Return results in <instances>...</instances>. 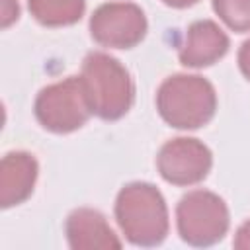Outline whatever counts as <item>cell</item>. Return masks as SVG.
<instances>
[{
    "label": "cell",
    "instance_id": "obj_7",
    "mask_svg": "<svg viewBox=\"0 0 250 250\" xmlns=\"http://www.w3.org/2000/svg\"><path fill=\"white\" fill-rule=\"evenodd\" d=\"M211 164V150L191 137H178L164 143L156 156L160 176L174 186H191L205 180Z\"/></svg>",
    "mask_w": 250,
    "mask_h": 250
},
{
    "label": "cell",
    "instance_id": "obj_16",
    "mask_svg": "<svg viewBox=\"0 0 250 250\" xmlns=\"http://www.w3.org/2000/svg\"><path fill=\"white\" fill-rule=\"evenodd\" d=\"M162 2L166 6H172V8H188V6H193L199 0H162Z\"/></svg>",
    "mask_w": 250,
    "mask_h": 250
},
{
    "label": "cell",
    "instance_id": "obj_15",
    "mask_svg": "<svg viewBox=\"0 0 250 250\" xmlns=\"http://www.w3.org/2000/svg\"><path fill=\"white\" fill-rule=\"evenodd\" d=\"M18 4L16 0H6L4 2V10H2V27H8L14 20H18V14H20V8L14 6Z\"/></svg>",
    "mask_w": 250,
    "mask_h": 250
},
{
    "label": "cell",
    "instance_id": "obj_5",
    "mask_svg": "<svg viewBox=\"0 0 250 250\" xmlns=\"http://www.w3.org/2000/svg\"><path fill=\"white\" fill-rule=\"evenodd\" d=\"M37 121L53 133L80 129L92 115V107L80 76H68L45 86L35 100Z\"/></svg>",
    "mask_w": 250,
    "mask_h": 250
},
{
    "label": "cell",
    "instance_id": "obj_8",
    "mask_svg": "<svg viewBox=\"0 0 250 250\" xmlns=\"http://www.w3.org/2000/svg\"><path fill=\"white\" fill-rule=\"evenodd\" d=\"M229 51V37L227 33L211 20L193 21L180 45V62L191 68H203L219 59H223Z\"/></svg>",
    "mask_w": 250,
    "mask_h": 250
},
{
    "label": "cell",
    "instance_id": "obj_1",
    "mask_svg": "<svg viewBox=\"0 0 250 250\" xmlns=\"http://www.w3.org/2000/svg\"><path fill=\"white\" fill-rule=\"evenodd\" d=\"M115 219L125 238L135 246H156L168 234L164 197L146 182H133L121 188L115 199Z\"/></svg>",
    "mask_w": 250,
    "mask_h": 250
},
{
    "label": "cell",
    "instance_id": "obj_4",
    "mask_svg": "<svg viewBox=\"0 0 250 250\" xmlns=\"http://www.w3.org/2000/svg\"><path fill=\"white\" fill-rule=\"evenodd\" d=\"M178 232L191 246H211L229 230L227 203L213 191L193 189L186 193L176 207Z\"/></svg>",
    "mask_w": 250,
    "mask_h": 250
},
{
    "label": "cell",
    "instance_id": "obj_2",
    "mask_svg": "<svg viewBox=\"0 0 250 250\" xmlns=\"http://www.w3.org/2000/svg\"><path fill=\"white\" fill-rule=\"evenodd\" d=\"M82 84L92 113L105 121L123 117L135 100V86L129 70L107 53L94 51L82 62Z\"/></svg>",
    "mask_w": 250,
    "mask_h": 250
},
{
    "label": "cell",
    "instance_id": "obj_11",
    "mask_svg": "<svg viewBox=\"0 0 250 250\" xmlns=\"http://www.w3.org/2000/svg\"><path fill=\"white\" fill-rule=\"evenodd\" d=\"M27 4L31 16L47 27L72 25L86 8V0H29Z\"/></svg>",
    "mask_w": 250,
    "mask_h": 250
},
{
    "label": "cell",
    "instance_id": "obj_13",
    "mask_svg": "<svg viewBox=\"0 0 250 250\" xmlns=\"http://www.w3.org/2000/svg\"><path fill=\"white\" fill-rule=\"evenodd\" d=\"M232 244L238 250H250V221H246L244 225H240V229L234 234Z\"/></svg>",
    "mask_w": 250,
    "mask_h": 250
},
{
    "label": "cell",
    "instance_id": "obj_3",
    "mask_svg": "<svg viewBox=\"0 0 250 250\" xmlns=\"http://www.w3.org/2000/svg\"><path fill=\"white\" fill-rule=\"evenodd\" d=\"M160 117L176 129H197L211 121L217 94L209 80L197 74H174L156 92Z\"/></svg>",
    "mask_w": 250,
    "mask_h": 250
},
{
    "label": "cell",
    "instance_id": "obj_6",
    "mask_svg": "<svg viewBox=\"0 0 250 250\" xmlns=\"http://www.w3.org/2000/svg\"><path fill=\"white\" fill-rule=\"evenodd\" d=\"M90 33L96 43L113 49H131L146 33L145 12L131 2L102 4L90 18Z\"/></svg>",
    "mask_w": 250,
    "mask_h": 250
},
{
    "label": "cell",
    "instance_id": "obj_9",
    "mask_svg": "<svg viewBox=\"0 0 250 250\" xmlns=\"http://www.w3.org/2000/svg\"><path fill=\"white\" fill-rule=\"evenodd\" d=\"M64 232L68 238V246L74 250L121 248V240L111 230L105 217L96 209H74L64 223Z\"/></svg>",
    "mask_w": 250,
    "mask_h": 250
},
{
    "label": "cell",
    "instance_id": "obj_10",
    "mask_svg": "<svg viewBox=\"0 0 250 250\" xmlns=\"http://www.w3.org/2000/svg\"><path fill=\"white\" fill-rule=\"evenodd\" d=\"M37 160L33 154L18 150L8 152L0 164V205L4 209L23 203L37 180Z\"/></svg>",
    "mask_w": 250,
    "mask_h": 250
},
{
    "label": "cell",
    "instance_id": "obj_12",
    "mask_svg": "<svg viewBox=\"0 0 250 250\" xmlns=\"http://www.w3.org/2000/svg\"><path fill=\"white\" fill-rule=\"evenodd\" d=\"M213 10L232 31H250V0H213Z\"/></svg>",
    "mask_w": 250,
    "mask_h": 250
},
{
    "label": "cell",
    "instance_id": "obj_14",
    "mask_svg": "<svg viewBox=\"0 0 250 250\" xmlns=\"http://www.w3.org/2000/svg\"><path fill=\"white\" fill-rule=\"evenodd\" d=\"M238 66H240L242 74L250 80V39H246L238 51Z\"/></svg>",
    "mask_w": 250,
    "mask_h": 250
}]
</instances>
